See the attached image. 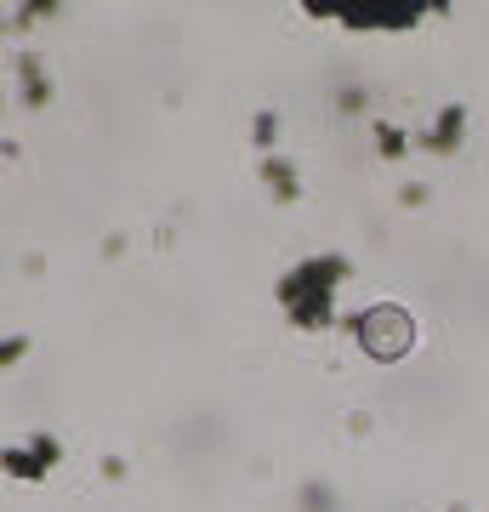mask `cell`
Segmentation results:
<instances>
[{"mask_svg": "<svg viewBox=\"0 0 489 512\" xmlns=\"http://www.w3.org/2000/svg\"><path fill=\"white\" fill-rule=\"evenodd\" d=\"M302 512H336V501H330L325 484H308V490H302Z\"/></svg>", "mask_w": 489, "mask_h": 512, "instance_id": "10", "label": "cell"}, {"mask_svg": "<svg viewBox=\"0 0 489 512\" xmlns=\"http://www.w3.org/2000/svg\"><path fill=\"white\" fill-rule=\"evenodd\" d=\"M313 18H342L347 29H410L421 18V6H319L308 0Z\"/></svg>", "mask_w": 489, "mask_h": 512, "instance_id": "3", "label": "cell"}, {"mask_svg": "<svg viewBox=\"0 0 489 512\" xmlns=\"http://www.w3.org/2000/svg\"><path fill=\"white\" fill-rule=\"evenodd\" d=\"M347 279V256H308L279 279V308L290 313V325L302 330H325L330 325V291Z\"/></svg>", "mask_w": 489, "mask_h": 512, "instance_id": "1", "label": "cell"}, {"mask_svg": "<svg viewBox=\"0 0 489 512\" xmlns=\"http://www.w3.org/2000/svg\"><path fill=\"white\" fill-rule=\"evenodd\" d=\"M251 137H256V148H273V137H279V114H256V126H251Z\"/></svg>", "mask_w": 489, "mask_h": 512, "instance_id": "9", "label": "cell"}, {"mask_svg": "<svg viewBox=\"0 0 489 512\" xmlns=\"http://www.w3.org/2000/svg\"><path fill=\"white\" fill-rule=\"evenodd\" d=\"M461 131H467V114H461V109H438V126L427 131L421 143L438 148V154H455V148H461Z\"/></svg>", "mask_w": 489, "mask_h": 512, "instance_id": "7", "label": "cell"}, {"mask_svg": "<svg viewBox=\"0 0 489 512\" xmlns=\"http://www.w3.org/2000/svg\"><path fill=\"white\" fill-rule=\"evenodd\" d=\"M364 103H370V97H364V92H359V86H347V92H342V109H347V114H359V109H364Z\"/></svg>", "mask_w": 489, "mask_h": 512, "instance_id": "13", "label": "cell"}, {"mask_svg": "<svg viewBox=\"0 0 489 512\" xmlns=\"http://www.w3.org/2000/svg\"><path fill=\"white\" fill-rule=\"evenodd\" d=\"M18 92H23V109H46L52 103V86H46L40 57H18Z\"/></svg>", "mask_w": 489, "mask_h": 512, "instance_id": "5", "label": "cell"}, {"mask_svg": "<svg viewBox=\"0 0 489 512\" xmlns=\"http://www.w3.org/2000/svg\"><path fill=\"white\" fill-rule=\"evenodd\" d=\"M262 183H268L273 194H279V205H296V200H302V183H296V165H290V160H279V154H268V160H262Z\"/></svg>", "mask_w": 489, "mask_h": 512, "instance_id": "6", "label": "cell"}, {"mask_svg": "<svg viewBox=\"0 0 489 512\" xmlns=\"http://www.w3.org/2000/svg\"><path fill=\"white\" fill-rule=\"evenodd\" d=\"M399 205H427V188H421V183H404V188H399Z\"/></svg>", "mask_w": 489, "mask_h": 512, "instance_id": "12", "label": "cell"}, {"mask_svg": "<svg viewBox=\"0 0 489 512\" xmlns=\"http://www.w3.org/2000/svg\"><path fill=\"white\" fill-rule=\"evenodd\" d=\"M57 461H63L57 439H52V433H35V439L23 444V450H6V473L23 478V484H40V478L52 473Z\"/></svg>", "mask_w": 489, "mask_h": 512, "instance_id": "4", "label": "cell"}, {"mask_svg": "<svg viewBox=\"0 0 489 512\" xmlns=\"http://www.w3.org/2000/svg\"><path fill=\"white\" fill-rule=\"evenodd\" d=\"M450 512H467V507H450Z\"/></svg>", "mask_w": 489, "mask_h": 512, "instance_id": "14", "label": "cell"}, {"mask_svg": "<svg viewBox=\"0 0 489 512\" xmlns=\"http://www.w3.org/2000/svg\"><path fill=\"white\" fill-rule=\"evenodd\" d=\"M370 131H376V148L387 154V160H404V148H410V143H404V131H399V126H387V120H376Z\"/></svg>", "mask_w": 489, "mask_h": 512, "instance_id": "8", "label": "cell"}, {"mask_svg": "<svg viewBox=\"0 0 489 512\" xmlns=\"http://www.w3.org/2000/svg\"><path fill=\"white\" fill-rule=\"evenodd\" d=\"M347 330H353V342H359L370 359H381V365H393V359H404V353L416 348V319L404 308H393V302H376V308L353 313Z\"/></svg>", "mask_w": 489, "mask_h": 512, "instance_id": "2", "label": "cell"}, {"mask_svg": "<svg viewBox=\"0 0 489 512\" xmlns=\"http://www.w3.org/2000/svg\"><path fill=\"white\" fill-rule=\"evenodd\" d=\"M23 353H29V342H23V336H12V342H6V348H0V365H18Z\"/></svg>", "mask_w": 489, "mask_h": 512, "instance_id": "11", "label": "cell"}]
</instances>
